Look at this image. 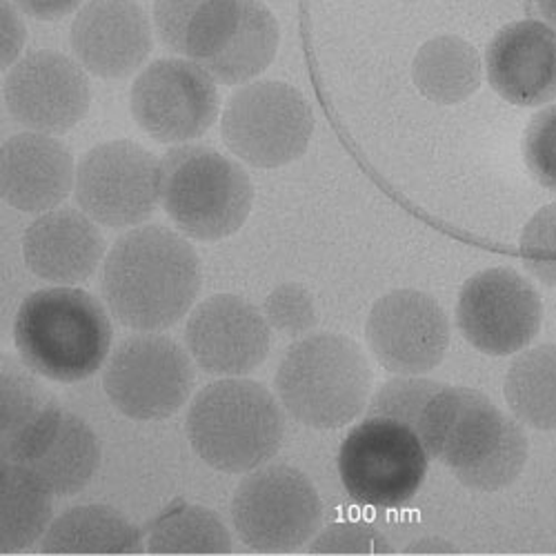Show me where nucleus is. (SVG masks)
<instances>
[{
  "label": "nucleus",
  "instance_id": "nucleus-4",
  "mask_svg": "<svg viewBox=\"0 0 556 556\" xmlns=\"http://www.w3.org/2000/svg\"><path fill=\"white\" fill-rule=\"evenodd\" d=\"M283 428V412L271 392L248 379L203 388L188 412L192 450L225 475L261 468L281 447Z\"/></svg>",
  "mask_w": 556,
  "mask_h": 556
},
{
  "label": "nucleus",
  "instance_id": "nucleus-5",
  "mask_svg": "<svg viewBox=\"0 0 556 556\" xmlns=\"http://www.w3.org/2000/svg\"><path fill=\"white\" fill-rule=\"evenodd\" d=\"M372 369L363 350L341 334H316L294 343L276 372L286 409L307 428L337 430L365 409Z\"/></svg>",
  "mask_w": 556,
  "mask_h": 556
},
{
  "label": "nucleus",
  "instance_id": "nucleus-6",
  "mask_svg": "<svg viewBox=\"0 0 556 556\" xmlns=\"http://www.w3.org/2000/svg\"><path fill=\"white\" fill-rule=\"evenodd\" d=\"M252 199L248 172L212 148L180 146L161 161V203L185 237H231L248 220Z\"/></svg>",
  "mask_w": 556,
  "mask_h": 556
},
{
  "label": "nucleus",
  "instance_id": "nucleus-9",
  "mask_svg": "<svg viewBox=\"0 0 556 556\" xmlns=\"http://www.w3.org/2000/svg\"><path fill=\"white\" fill-rule=\"evenodd\" d=\"M281 29L261 0H205L194 16L182 54L214 83L241 85L274 61Z\"/></svg>",
  "mask_w": 556,
  "mask_h": 556
},
{
  "label": "nucleus",
  "instance_id": "nucleus-8",
  "mask_svg": "<svg viewBox=\"0 0 556 556\" xmlns=\"http://www.w3.org/2000/svg\"><path fill=\"white\" fill-rule=\"evenodd\" d=\"M220 134L241 161L271 169L307 152L314 134V112L301 91L281 80H261L229 97Z\"/></svg>",
  "mask_w": 556,
  "mask_h": 556
},
{
  "label": "nucleus",
  "instance_id": "nucleus-25",
  "mask_svg": "<svg viewBox=\"0 0 556 556\" xmlns=\"http://www.w3.org/2000/svg\"><path fill=\"white\" fill-rule=\"evenodd\" d=\"M0 479V552L14 554L31 547L48 532L54 492L14 460H3Z\"/></svg>",
  "mask_w": 556,
  "mask_h": 556
},
{
  "label": "nucleus",
  "instance_id": "nucleus-17",
  "mask_svg": "<svg viewBox=\"0 0 556 556\" xmlns=\"http://www.w3.org/2000/svg\"><path fill=\"white\" fill-rule=\"evenodd\" d=\"M185 341L207 375L239 377L267 358L271 332L254 305L235 294H218L192 312Z\"/></svg>",
  "mask_w": 556,
  "mask_h": 556
},
{
  "label": "nucleus",
  "instance_id": "nucleus-1",
  "mask_svg": "<svg viewBox=\"0 0 556 556\" xmlns=\"http://www.w3.org/2000/svg\"><path fill=\"white\" fill-rule=\"evenodd\" d=\"M201 292V261L176 231L148 225L121 237L103 267V296L125 328L159 332L190 312Z\"/></svg>",
  "mask_w": 556,
  "mask_h": 556
},
{
  "label": "nucleus",
  "instance_id": "nucleus-31",
  "mask_svg": "<svg viewBox=\"0 0 556 556\" xmlns=\"http://www.w3.org/2000/svg\"><path fill=\"white\" fill-rule=\"evenodd\" d=\"M265 314L278 332L290 337H301L316 326L312 296L301 286L276 288L265 301Z\"/></svg>",
  "mask_w": 556,
  "mask_h": 556
},
{
  "label": "nucleus",
  "instance_id": "nucleus-37",
  "mask_svg": "<svg viewBox=\"0 0 556 556\" xmlns=\"http://www.w3.org/2000/svg\"><path fill=\"white\" fill-rule=\"evenodd\" d=\"M532 8L536 12L539 21H543L556 29V0H532Z\"/></svg>",
  "mask_w": 556,
  "mask_h": 556
},
{
  "label": "nucleus",
  "instance_id": "nucleus-28",
  "mask_svg": "<svg viewBox=\"0 0 556 556\" xmlns=\"http://www.w3.org/2000/svg\"><path fill=\"white\" fill-rule=\"evenodd\" d=\"M441 386L428 379L399 377L388 381L377 396L369 403V416H388V419L401 421L412 430L419 424V416L426 409L428 401Z\"/></svg>",
  "mask_w": 556,
  "mask_h": 556
},
{
  "label": "nucleus",
  "instance_id": "nucleus-27",
  "mask_svg": "<svg viewBox=\"0 0 556 556\" xmlns=\"http://www.w3.org/2000/svg\"><path fill=\"white\" fill-rule=\"evenodd\" d=\"M152 554H229L231 539L223 521L201 505H176L152 528Z\"/></svg>",
  "mask_w": 556,
  "mask_h": 556
},
{
  "label": "nucleus",
  "instance_id": "nucleus-35",
  "mask_svg": "<svg viewBox=\"0 0 556 556\" xmlns=\"http://www.w3.org/2000/svg\"><path fill=\"white\" fill-rule=\"evenodd\" d=\"M14 3L31 18L59 21L76 12L83 0H14Z\"/></svg>",
  "mask_w": 556,
  "mask_h": 556
},
{
  "label": "nucleus",
  "instance_id": "nucleus-23",
  "mask_svg": "<svg viewBox=\"0 0 556 556\" xmlns=\"http://www.w3.org/2000/svg\"><path fill=\"white\" fill-rule=\"evenodd\" d=\"M416 89L437 105L468 101L481 85L483 65L475 45L458 36H437L416 52L412 65Z\"/></svg>",
  "mask_w": 556,
  "mask_h": 556
},
{
  "label": "nucleus",
  "instance_id": "nucleus-16",
  "mask_svg": "<svg viewBox=\"0 0 556 556\" xmlns=\"http://www.w3.org/2000/svg\"><path fill=\"white\" fill-rule=\"evenodd\" d=\"M89 101V80L80 65L50 50L25 56L5 80L10 116L38 134L70 131L85 118Z\"/></svg>",
  "mask_w": 556,
  "mask_h": 556
},
{
  "label": "nucleus",
  "instance_id": "nucleus-36",
  "mask_svg": "<svg viewBox=\"0 0 556 556\" xmlns=\"http://www.w3.org/2000/svg\"><path fill=\"white\" fill-rule=\"evenodd\" d=\"M428 552H434V554L450 552V554H454L456 547L450 545L447 541H441V539H421V541H416V543L405 547V554H428Z\"/></svg>",
  "mask_w": 556,
  "mask_h": 556
},
{
  "label": "nucleus",
  "instance_id": "nucleus-24",
  "mask_svg": "<svg viewBox=\"0 0 556 556\" xmlns=\"http://www.w3.org/2000/svg\"><path fill=\"white\" fill-rule=\"evenodd\" d=\"M45 554H136L141 536L112 507L78 505L63 513L42 536Z\"/></svg>",
  "mask_w": 556,
  "mask_h": 556
},
{
  "label": "nucleus",
  "instance_id": "nucleus-10",
  "mask_svg": "<svg viewBox=\"0 0 556 556\" xmlns=\"http://www.w3.org/2000/svg\"><path fill=\"white\" fill-rule=\"evenodd\" d=\"M239 539L256 552H292L320 528L323 505L312 481L290 466H267L245 477L231 498Z\"/></svg>",
  "mask_w": 556,
  "mask_h": 556
},
{
  "label": "nucleus",
  "instance_id": "nucleus-32",
  "mask_svg": "<svg viewBox=\"0 0 556 556\" xmlns=\"http://www.w3.org/2000/svg\"><path fill=\"white\" fill-rule=\"evenodd\" d=\"M314 554H390L392 545L381 532L358 523H334L309 545Z\"/></svg>",
  "mask_w": 556,
  "mask_h": 556
},
{
  "label": "nucleus",
  "instance_id": "nucleus-2",
  "mask_svg": "<svg viewBox=\"0 0 556 556\" xmlns=\"http://www.w3.org/2000/svg\"><path fill=\"white\" fill-rule=\"evenodd\" d=\"M414 432L428 454L479 492L507 488L523 472L528 437L485 394L441 386L419 416Z\"/></svg>",
  "mask_w": 556,
  "mask_h": 556
},
{
  "label": "nucleus",
  "instance_id": "nucleus-30",
  "mask_svg": "<svg viewBox=\"0 0 556 556\" xmlns=\"http://www.w3.org/2000/svg\"><path fill=\"white\" fill-rule=\"evenodd\" d=\"M523 159L539 185L556 192V103L532 116L526 129Z\"/></svg>",
  "mask_w": 556,
  "mask_h": 556
},
{
  "label": "nucleus",
  "instance_id": "nucleus-13",
  "mask_svg": "<svg viewBox=\"0 0 556 556\" xmlns=\"http://www.w3.org/2000/svg\"><path fill=\"white\" fill-rule=\"evenodd\" d=\"M456 323L466 341L488 356L526 350L541 332L543 303L536 288L515 269L492 267L463 286Z\"/></svg>",
  "mask_w": 556,
  "mask_h": 556
},
{
  "label": "nucleus",
  "instance_id": "nucleus-18",
  "mask_svg": "<svg viewBox=\"0 0 556 556\" xmlns=\"http://www.w3.org/2000/svg\"><path fill=\"white\" fill-rule=\"evenodd\" d=\"M485 74L507 103L549 105L556 101V29L536 18L505 25L485 52Z\"/></svg>",
  "mask_w": 556,
  "mask_h": 556
},
{
  "label": "nucleus",
  "instance_id": "nucleus-7",
  "mask_svg": "<svg viewBox=\"0 0 556 556\" xmlns=\"http://www.w3.org/2000/svg\"><path fill=\"white\" fill-rule=\"evenodd\" d=\"M428 450L409 426L367 416L339 450V477L352 501L394 509L407 505L428 475Z\"/></svg>",
  "mask_w": 556,
  "mask_h": 556
},
{
  "label": "nucleus",
  "instance_id": "nucleus-21",
  "mask_svg": "<svg viewBox=\"0 0 556 556\" xmlns=\"http://www.w3.org/2000/svg\"><path fill=\"white\" fill-rule=\"evenodd\" d=\"M3 199L29 214L59 207L76 185L74 159L50 134H16L3 146Z\"/></svg>",
  "mask_w": 556,
  "mask_h": 556
},
{
  "label": "nucleus",
  "instance_id": "nucleus-34",
  "mask_svg": "<svg viewBox=\"0 0 556 556\" xmlns=\"http://www.w3.org/2000/svg\"><path fill=\"white\" fill-rule=\"evenodd\" d=\"M0 14H3V67H10L25 45V25L10 0H3Z\"/></svg>",
  "mask_w": 556,
  "mask_h": 556
},
{
  "label": "nucleus",
  "instance_id": "nucleus-12",
  "mask_svg": "<svg viewBox=\"0 0 556 556\" xmlns=\"http://www.w3.org/2000/svg\"><path fill=\"white\" fill-rule=\"evenodd\" d=\"M76 201L105 227L141 225L161 203V161L129 141L97 146L76 167Z\"/></svg>",
  "mask_w": 556,
  "mask_h": 556
},
{
  "label": "nucleus",
  "instance_id": "nucleus-19",
  "mask_svg": "<svg viewBox=\"0 0 556 556\" xmlns=\"http://www.w3.org/2000/svg\"><path fill=\"white\" fill-rule=\"evenodd\" d=\"M72 50L99 78H125L152 52V25L131 0H89L72 23Z\"/></svg>",
  "mask_w": 556,
  "mask_h": 556
},
{
  "label": "nucleus",
  "instance_id": "nucleus-3",
  "mask_svg": "<svg viewBox=\"0 0 556 556\" xmlns=\"http://www.w3.org/2000/svg\"><path fill=\"white\" fill-rule=\"evenodd\" d=\"M112 337L105 307L78 288L34 292L14 320V343L25 367L59 383L97 375L110 356Z\"/></svg>",
  "mask_w": 556,
  "mask_h": 556
},
{
  "label": "nucleus",
  "instance_id": "nucleus-33",
  "mask_svg": "<svg viewBox=\"0 0 556 556\" xmlns=\"http://www.w3.org/2000/svg\"><path fill=\"white\" fill-rule=\"evenodd\" d=\"M205 0H156L154 3V25L165 48L182 54L185 36L203 8Z\"/></svg>",
  "mask_w": 556,
  "mask_h": 556
},
{
  "label": "nucleus",
  "instance_id": "nucleus-29",
  "mask_svg": "<svg viewBox=\"0 0 556 556\" xmlns=\"http://www.w3.org/2000/svg\"><path fill=\"white\" fill-rule=\"evenodd\" d=\"M521 261L543 286L556 288V203L539 210L521 231Z\"/></svg>",
  "mask_w": 556,
  "mask_h": 556
},
{
  "label": "nucleus",
  "instance_id": "nucleus-22",
  "mask_svg": "<svg viewBox=\"0 0 556 556\" xmlns=\"http://www.w3.org/2000/svg\"><path fill=\"white\" fill-rule=\"evenodd\" d=\"M101 463L99 439L83 419L63 409L31 450L21 460V466L31 470L54 494H76Z\"/></svg>",
  "mask_w": 556,
  "mask_h": 556
},
{
  "label": "nucleus",
  "instance_id": "nucleus-11",
  "mask_svg": "<svg viewBox=\"0 0 556 556\" xmlns=\"http://www.w3.org/2000/svg\"><path fill=\"white\" fill-rule=\"evenodd\" d=\"M194 372L188 354L161 334L125 339L110 356L103 388L112 405L134 421H163L190 399Z\"/></svg>",
  "mask_w": 556,
  "mask_h": 556
},
{
  "label": "nucleus",
  "instance_id": "nucleus-15",
  "mask_svg": "<svg viewBox=\"0 0 556 556\" xmlns=\"http://www.w3.org/2000/svg\"><path fill=\"white\" fill-rule=\"evenodd\" d=\"M365 337L369 350L392 375L432 372L450 345V320L441 305L416 290H396L369 312Z\"/></svg>",
  "mask_w": 556,
  "mask_h": 556
},
{
  "label": "nucleus",
  "instance_id": "nucleus-14",
  "mask_svg": "<svg viewBox=\"0 0 556 556\" xmlns=\"http://www.w3.org/2000/svg\"><path fill=\"white\" fill-rule=\"evenodd\" d=\"M134 121L159 143H188L216 121L214 78L197 63L163 59L138 74L129 97Z\"/></svg>",
  "mask_w": 556,
  "mask_h": 556
},
{
  "label": "nucleus",
  "instance_id": "nucleus-20",
  "mask_svg": "<svg viewBox=\"0 0 556 556\" xmlns=\"http://www.w3.org/2000/svg\"><path fill=\"white\" fill-rule=\"evenodd\" d=\"M105 254L99 227L85 212L50 210L23 237V258L42 281L76 286L94 274Z\"/></svg>",
  "mask_w": 556,
  "mask_h": 556
},
{
  "label": "nucleus",
  "instance_id": "nucleus-26",
  "mask_svg": "<svg viewBox=\"0 0 556 556\" xmlns=\"http://www.w3.org/2000/svg\"><path fill=\"white\" fill-rule=\"evenodd\" d=\"M503 390L521 424L543 432L556 430V345H539L517 356Z\"/></svg>",
  "mask_w": 556,
  "mask_h": 556
}]
</instances>
